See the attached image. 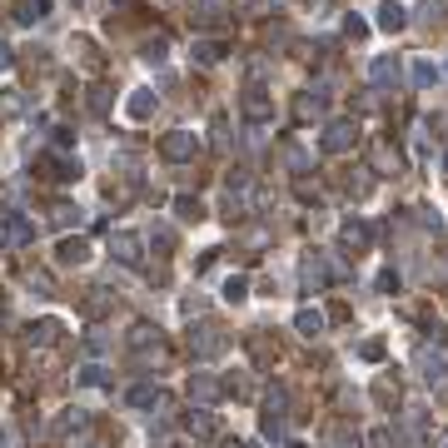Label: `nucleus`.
I'll list each match as a JSON object with an SVG mask.
<instances>
[{
    "label": "nucleus",
    "instance_id": "nucleus-1",
    "mask_svg": "<svg viewBox=\"0 0 448 448\" xmlns=\"http://www.w3.org/2000/svg\"><path fill=\"white\" fill-rule=\"evenodd\" d=\"M85 259H90L85 239H60V264H85Z\"/></svg>",
    "mask_w": 448,
    "mask_h": 448
},
{
    "label": "nucleus",
    "instance_id": "nucleus-2",
    "mask_svg": "<svg viewBox=\"0 0 448 448\" xmlns=\"http://www.w3.org/2000/svg\"><path fill=\"white\" fill-rule=\"evenodd\" d=\"M6 235H11V244H25V239H30V224H25V219H11Z\"/></svg>",
    "mask_w": 448,
    "mask_h": 448
},
{
    "label": "nucleus",
    "instance_id": "nucleus-3",
    "mask_svg": "<svg viewBox=\"0 0 448 448\" xmlns=\"http://www.w3.org/2000/svg\"><path fill=\"white\" fill-rule=\"evenodd\" d=\"M130 115H135V120H145V115H150V95H145V90L130 100Z\"/></svg>",
    "mask_w": 448,
    "mask_h": 448
},
{
    "label": "nucleus",
    "instance_id": "nucleus-4",
    "mask_svg": "<svg viewBox=\"0 0 448 448\" xmlns=\"http://www.w3.org/2000/svg\"><path fill=\"white\" fill-rule=\"evenodd\" d=\"M164 154H175V159H180V154H190V140H185V135H175V140H164Z\"/></svg>",
    "mask_w": 448,
    "mask_h": 448
},
{
    "label": "nucleus",
    "instance_id": "nucleus-5",
    "mask_svg": "<svg viewBox=\"0 0 448 448\" xmlns=\"http://www.w3.org/2000/svg\"><path fill=\"white\" fill-rule=\"evenodd\" d=\"M115 249H120V259H130V264L140 259V254H135V239H130V235H120V239H115Z\"/></svg>",
    "mask_w": 448,
    "mask_h": 448
},
{
    "label": "nucleus",
    "instance_id": "nucleus-6",
    "mask_svg": "<svg viewBox=\"0 0 448 448\" xmlns=\"http://www.w3.org/2000/svg\"><path fill=\"white\" fill-rule=\"evenodd\" d=\"M383 25L399 30V25H404V11H399V6H383Z\"/></svg>",
    "mask_w": 448,
    "mask_h": 448
},
{
    "label": "nucleus",
    "instance_id": "nucleus-7",
    "mask_svg": "<svg viewBox=\"0 0 448 448\" xmlns=\"http://www.w3.org/2000/svg\"><path fill=\"white\" fill-rule=\"evenodd\" d=\"M30 339H40V344H50V339H55V324H35V329H30Z\"/></svg>",
    "mask_w": 448,
    "mask_h": 448
},
{
    "label": "nucleus",
    "instance_id": "nucleus-8",
    "mask_svg": "<svg viewBox=\"0 0 448 448\" xmlns=\"http://www.w3.org/2000/svg\"><path fill=\"white\" fill-rule=\"evenodd\" d=\"M11 70V45H0V75Z\"/></svg>",
    "mask_w": 448,
    "mask_h": 448
}]
</instances>
